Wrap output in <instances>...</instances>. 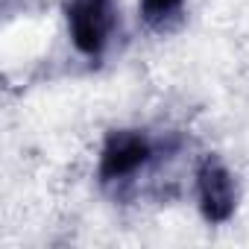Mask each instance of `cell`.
Instances as JSON below:
<instances>
[{"instance_id": "cell-4", "label": "cell", "mask_w": 249, "mask_h": 249, "mask_svg": "<svg viewBox=\"0 0 249 249\" xmlns=\"http://www.w3.org/2000/svg\"><path fill=\"white\" fill-rule=\"evenodd\" d=\"M141 18L156 33H173L185 18V0H141Z\"/></svg>"}, {"instance_id": "cell-2", "label": "cell", "mask_w": 249, "mask_h": 249, "mask_svg": "<svg viewBox=\"0 0 249 249\" xmlns=\"http://www.w3.org/2000/svg\"><path fill=\"white\" fill-rule=\"evenodd\" d=\"M153 156V144L138 129H114L108 132L103 153H100V179L106 185L126 182L135 176Z\"/></svg>"}, {"instance_id": "cell-3", "label": "cell", "mask_w": 249, "mask_h": 249, "mask_svg": "<svg viewBox=\"0 0 249 249\" xmlns=\"http://www.w3.org/2000/svg\"><path fill=\"white\" fill-rule=\"evenodd\" d=\"M196 196L199 211L208 223H226L234 214L237 205V188L226 164L214 156H208L196 170Z\"/></svg>"}, {"instance_id": "cell-1", "label": "cell", "mask_w": 249, "mask_h": 249, "mask_svg": "<svg viewBox=\"0 0 249 249\" xmlns=\"http://www.w3.org/2000/svg\"><path fill=\"white\" fill-rule=\"evenodd\" d=\"M65 18L73 47L82 56L97 59L114 30V3L111 0H68Z\"/></svg>"}]
</instances>
